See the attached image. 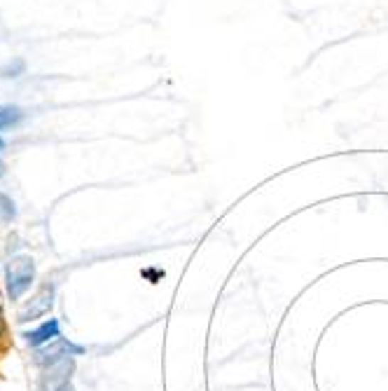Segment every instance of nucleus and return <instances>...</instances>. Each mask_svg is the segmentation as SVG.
Instances as JSON below:
<instances>
[{
    "instance_id": "nucleus-6",
    "label": "nucleus",
    "mask_w": 388,
    "mask_h": 391,
    "mask_svg": "<svg viewBox=\"0 0 388 391\" xmlns=\"http://www.w3.org/2000/svg\"><path fill=\"white\" fill-rule=\"evenodd\" d=\"M56 391H72V387L68 385V382H66V385H61L59 389H56Z\"/></svg>"
},
{
    "instance_id": "nucleus-7",
    "label": "nucleus",
    "mask_w": 388,
    "mask_h": 391,
    "mask_svg": "<svg viewBox=\"0 0 388 391\" xmlns=\"http://www.w3.org/2000/svg\"><path fill=\"white\" fill-rule=\"evenodd\" d=\"M5 333V321H3V312H0V335Z\"/></svg>"
},
{
    "instance_id": "nucleus-3",
    "label": "nucleus",
    "mask_w": 388,
    "mask_h": 391,
    "mask_svg": "<svg viewBox=\"0 0 388 391\" xmlns=\"http://www.w3.org/2000/svg\"><path fill=\"white\" fill-rule=\"evenodd\" d=\"M23 338H26L28 345H33V347L45 345V342L59 338V321H54V318H50L47 323H43V326H40V328H36L33 333H26Z\"/></svg>"
},
{
    "instance_id": "nucleus-2",
    "label": "nucleus",
    "mask_w": 388,
    "mask_h": 391,
    "mask_svg": "<svg viewBox=\"0 0 388 391\" xmlns=\"http://www.w3.org/2000/svg\"><path fill=\"white\" fill-rule=\"evenodd\" d=\"M54 305V289L50 284L43 286L33 298H31L26 305H23L19 309V316H17V321L19 323H26V321H33V318H40V316H45V314H50V309Z\"/></svg>"
},
{
    "instance_id": "nucleus-5",
    "label": "nucleus",
    "mask_w": 388,
    "mask_h": 391,
    "mask_svg": "<svg viewBox=\"0 0 388 391\" xmlns=\"http://www.w3.org/2000/svg\"><path fill=\"white\" fill-rule=\"evenodd\" d=\"M19 119H21V110L17 106H0V132H3L5 127L17 124Z\"/></svg>"
},
{
    "instance_id": "nucleus-8",
    "label": "nucleus",
    "mask_w": 388,
    "mask_h": 391,
    "mask_svg": "<svg viewBox=\"0 0 388 391\" xmlns=\"http://www.w3.org/2000/svg\"><path fill=\"white\" fill-rule=\"evenodd\" d=\"M0 148H3V141H0Z\"/></svg>"
},
{
    "instance_id": "nucleus-1",
    "label": "nucleus",
    "mask_w": 388,
    "mask_h": 391,
    "mask_svg": "<svg viewBox=\"0 0 388 391\" xmlns=\"http://www.w3.org/2000/svg\"><path fill=\"white\" fill-rule=\"evenodd\" d=\"M36 277V265L28 255H17L7 265V295L10 300H19L31 289Z\"/></svg>"
},
{
    "instance_id": "nucleus-4",
    "label": "nucleus",
    "mask_w": 388,
    "mask_h": 391,
    "mask_svg": "<svg viewBox=\"0 0 388 391\" xmlns=\"http://www.w3.org/2000/svg\"><path fill=\"white\" fill-rule=\"evenodd\" d=\"M80 352H82V349H80V347H72L70 342H66V340H56L54 347H47V349H43V352H38V361H40V363H47V361H56V358H61V356L80 354Z\"/></svg>"
}]
</instances>
